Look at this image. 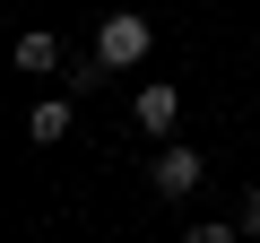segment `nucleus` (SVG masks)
Instances as JSON below:
<instances>
[{
  "instance_id": "nucleus-3",
  "label": "nucleus",
  "mask_w": 260,
  "mask_h": 243,
  "mask_svg": "<svg viewBox=\"0 0 260 243\" xmlns=\"http://www.w3.org/2000/svg\"><path fill=\"white\" fill-rule=\"evenodd\" d=\"M200 174H208V165H200V148H165V157H156V165H148V183H156V191H165V200H182V191H191V183H200Z\"/></svg>"
},
{
  "instance_id": "nucleus-5",
  "label": "nucleus",
  "mask_w": 260,
  "mask_h": 243,
  "mask_svg": "<svg viewBox=\"0 0 260 243\" xmlns=\"http://www.w3.org/2000/svg\"><path fill=\"white\" fill-rule=\"evenodd\" d=\"M61 61V35H18V70H52Z\"/></svg>"
},
{
  "instance_id": "nucleus-6",
  "label": "nucleus",
  "mask_w": 260,
  "mask_h": 243,
  "mask_svg": "<svg viewBox=\"0 0 260 243\" xmlns=\"http://www.w3.org/2000/svg\"><path fill=\"white\" fill-rule=\"evenodd\" d=\"M182 243H234V234H225V226H191Z\"/></svg>"
},
{
  "instance_id": "nucleus-7",
  "label": "nucleus",
  "mask_w": 260,
  "mask_h": 243,
  "mask_svg": "<svg viewBox=\"0 0 260 243\" xmlns=\"http://www.w3.org/2000/svg\"><path fill=\"white\" fill-rule=\"evenodd\" d=\"M243 226H251V234H260V191H243Z\"/></svg>"
},
{
  "instance_id": "nucleus-2",
  "label": "nucleus",
  "mask_w": 260,
  "mask_h": 243,
  "mask_svg": "<svg viewBox=\"0 0 260 243\" xmlns=\"http://www.w3.org/2000/svg\"><path fill=\"white\" fill-rule=\"evenodd\" d=\"M130 113H139V131H148V139H165L174 122H182V87H165V78H148V87H139V104H130Z\"/></svg>"
},
{
  "instance_id": "nucleus-4",
  "label": "nucleus",
  "mask_w": 260,
  "mask_h": 243,
  "mask_svg": "<svg viewBox=\"0 0 260 243\" xmlns=\"http://www.w3.org/2000/svg\"><path fill=\"white\" fill-rule=\"evenodd\" d=\"M26 131H35L44 148H52V139H70V96H61V104H35V113H26Z\"/></svg>"
},
{
  "instance_id": "nucleus-1",
  "label": "nucleus",
  "mask_w": 260,
  "mask_h": 243,
  "mask_svg": "<svg viewBox=\"0 0 260 243\" xmlns=\"http://www.w3.org/2000/svg\"><path fill=\"white\" fill-rule=\"evenodd\" d=\"M148 44H156V35H148V18H139V9H113V18L95 26V61H104V70H130Z\"/></svg>"
}]
</instances>
